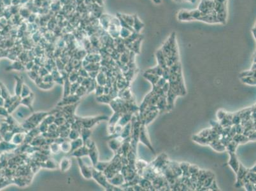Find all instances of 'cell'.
<instances>
[{
	"label": "cell",
	"instance_id": "1",
	"mask_svg": "<svg viewBox=\"0 0 256 191\" xmlns=\"http://www.w3.org/2000/svg\"><path fill=\"white\" fill-rule=\"evenodd\" d=\"M198 9L203 14L215 12L213 1V0H200Z\"/></svg>",
	"mask_w": 256,
	"mask_h": 191
},
{
	"label": "cell",
	"instance_id": "2",
	"mask_svg": "<svg viewBox=\"0 0 256 191\" xmlns=\"http://www.w3.org/2000/svg\"><path fill=\"white\" fill-rule=\"evenodd\" d=\"M198 21L207 24H219L215 12L208 14H203L199 18Z\"/></svg>",
	"mask_w": 256,
	"mask_h": 191
},
{
	"label": "cell",
	"instance_id": "3",
	"mask_svg": "<svg viewBox=\"0 0 256 191\" xmlns=\"http://www.w3.org/2000/svg\"><path fill=\"white\" fill-rule=\"evenodd\" d=\"M177 19L179 21H192L194 19L192 17L190 10H181L177 14Z\"/></svg>",
	"mask_w": 256,
	"mask_h": 191
},
{
	"label": "cell",
	"instance_id": "4",
	"mask_svg": "<svg viewBox=\"0 0 256 191\" xmlns=\"http://www.w3.org/2000/svg\"><path fill=\"white\" fill-rule=\"evenodd\" d=\"M144 23L141 21L140 18L137 15H134V22L133 24V29L134 32L137 33H140L144 27Z\"/></svg>",
	"mask_w": 256,
	"mask_h": 191
},
{
	"label": "cell",
	"instance_id": "5",
	"mask_svg": "<svg viewBox=\"0 0 256 191\" xmlns=\"http://www.w3.org/2000/svg\"><path fill=\"white\" fill-rule=\"evenodd\" d=\"M121 17L128 25L133 27V24L134 22V15L133 16L129 15H121Z\"/></svg>",
	"mask_w": 256,
	"mask_h": 191
},
{
	"label": "cell",
	"instance_id": "6",
	"mask_svg": "<svg viewBox=\"0 0 256 191\" xmlns=\"http://www.w3.org/2000/svg\"><path fill=\"white\" fill-rule=\"evenodd\" d=\"M214 3V10L215 8L219 7L221 6L228 5V0H213Z\"/></svg>",
	"mask_w": 256,
	"mask_h": 191
},
{
	"label": "cell",
	"instance_id": "7",
	"mask_svg": "<svg viewBox=\"0 0 256 191\" xmlns=\"http://www.w3.org/2000/svg\"><path fill=\"white\" fill-rule=\"evenodd\" d=\"M255 30H256L255 26H254L252 28V30H251V32H252V33L253 36H254L255 38Z\"/></svg>",
	"mask_w": 256,
	"mask_h": 191
},
{
	"label": "cell",
	"instance_id": "8",
	"mask_svg": "<svg viewBox=\"0 0 256 191\" xmlns=\"http://www.w3.org/2000/svg\"><path fill=\"white\" fill-rule=\"evenodd\" d=\"M152 1L157 5H159L161 4L162 2V0H152Z\"/></svg>",
	"mask_w": 256,
	"mask_h": 191
},
{
	"label": "cell",
	"instance_id": "9",
	"mask_svg": "<svg viewBox=\"0 0 256 191\" xmlns=\"http://www.w3.org/2000/svg\"><path fill=\"white\" fill-rule=\"evenodd\" d=\"M185 1L190 2V3H195L196 2V0H185Z\"/></svg>",
	"mask_w": 256,
	"mask_h": 191
},
{
	"label": "cell",
	"instance_id": "10",
	"mask_svg": "<svg viewBox=\"0 0 256 191\" xmlns=\"http://www.w3.org/2000/svg\"><path fill=\"white\" fill-rule=\"evenodd\" d=\"M175 1H176L177 2H181L183 1V0H175Z\"/></svg>",
	"mask_w": 256,
	"mask_h": 191
}]
</instances>
